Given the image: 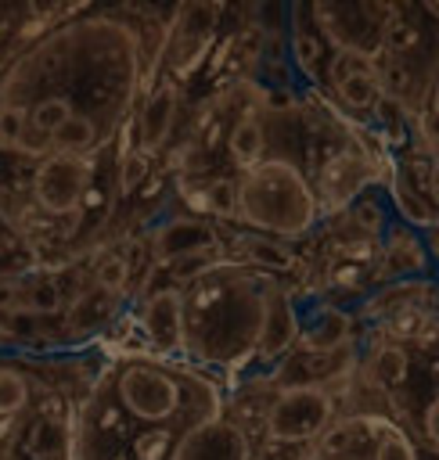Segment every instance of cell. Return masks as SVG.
Masks as SVG:
<instances>
[{
    "label": "cell",
    "mask_w": 439,
    "mask_h": 460,
    "mask_svg": "<svg viewBox=\"0 0 439 460\" xmlns=\"http://www.w3.org/2000/svg\"><path fill=\"white\" fill-rule=\"evenodd\" d=\"M266 284L248 266L205 262L191 273L184 298V352L198 363L230 367L255 352Z\"/></svg>",
    "instance_id": "1"
},
{
    "label": "cell",
    "mask_w": 439,
    "mask_h": 460,
    "mask_svg": "<svg viewBox=\"0 0 439 460\" xmlns=\"http://www.w3.org/2000/svg\"><path fill=\"white\" fill-rule=\"evenodd\" d=\"M237 219L266 237H302L320 219V198L288 158H263L234 180Z\"/></svg>",
    "instance_id": "2"
},
{
    "label": "cell",
    "mask_w": 439,
    "mask_h": 460,
    "mask_svg": "<svg viewBox=\"0 0 439 460\" xmlns=\"http://www.w3.org/2000/svg\"><path fill=\"white\" fill-rule=\"evenodd\" d=\"M335 420V399L327 388H281L263 417L266 442L313 446Z\"/></svg>",
    "instance_id": "3"
},
{
    "label": "cell",
    "mask_w": 439,
    "mask_h": 460,
    "mask_svg": "<svg viewBox=\"0 0 439 460\" xmlns=\"http://www.w3.org/2000/svg\"><path fill=\"white\" fill-rule=\"evenodd\" d=\"M94 183V165L90 158H72V155H47L36 172H32V201L47 216H68L79 208Z\"/></svg>",
    "instance_id": "4"
},
{
    "label": "cell",
    "mask_w": 439,
    "mask_h": 460,
    "mask_svg": "<svg viewBox=\"0 0 439 460\" xmlns=\"http://www.w3.org/2000/svg\"><path fill=\"white\" fill-rule=\"evenodd\" d=\"M356 363H360V356H356L353 345L327 349V352L291 349L281 359V367L273 374V385H281V388H324V381H338V377L353 374Z\"/></svg>",
    "instance_id": "5"
},
{
    "label": "cell",
    "mask_w": 439,
    "mask_h": 460,
    "mask_svg": "<svg viewBox=\"0 0 439 460\" xmlns=\"http://www.w3.org/2000/svg\"><path fill=\"white\" fill-rule=\"evenodd\" d=\"M173 460H252V442L241 424H234L230 417L220 413V417L191 428L180 438Z\"/></svg>",
    "instance_id": "6"
},
{
    "label": "cell",
    "mask_w": 439,
    "mask_h": 460,
    "mask_svg": "<svg viewBox=\"0 0 439 460\" xmlns=\"http://www.w3.org/2000/svg\"><path fill=\"white\" fill-rule=\"evenodd\" d=\"M216 18H220V7L216 4H184L176 11V22H173V54H169V68L176 75H187L202 54L212 47V36H216Z\"/></svg>",
    "instance_id": "7"
},
{
    "label": "cell",
    "mask_w": 439,
    "mask_h": 460,
    "mask_svg": "<svg viewBox=\"0 0 439 460\" xmlns=\"http://www.w3.org/2000/svg\"><path fill=\"white\" fill-rule=\"evenodd\" d=\"M299 334H302V316H299L291 295H288L284 288H277V284H266L255 356H259V359H284V356L295 349Z\"/></svg>",
    "instance_id": "8"
},
{
    "label": "cell",
    "mask_w": 439,
    "mask_h": 460,
    "mask_svg": "<svg viewBox=\"0 0 439 460\" xmlns=\"http://www.w3.org/2000/svg\"><path fill=\"white\" fill-rule=\"evenodd\" d=\"M144 334L155 356H180L184 352V298L176 288H162L144 302Z\"/></svg>",
    "instance_id": "9"
},
{
    "label": "cell",
    "mask_w": 439,
    "mask_h": 460,
    "mask_svg": "<svg viewBox=\"0 0 439 460\" xmlns=\"http://www.w3.org/2000/svg\"><path fill=\"white\" fill-rule=\"evenodd\" d=\"M216 248H220V234L202 219H169L166 226L155 230V241H151L158 266L180 262V259H198V255L216 252Z\"/></svg>",
    "instance_id": "10"
},
{
    "label": "cell",
    "mask_w": 439,
    "mask_h": 460,
    "mask_svg": "<svg viewBox=\"0 0 439 460\" xmlns=\"http://www.w3.org/2000/svg\"><path fill=\"white\" fill-rule=\"evenodd\" d=\"M173 119H176V83L166 79L151 90L140 119H137V144H140V155H155L169 129H173Z\"/></svg>",
    "instance_id": "11"
},
{
    "label": "cell",
    "mask_w": 439,
    "mask_h": 460,
    "mask_svg": "<svg viewBox=\"0 0 439 460\" xmlns=\"http://www.w3.org/2000/svg\"><path fill=\"white\" fill-rule=\"evenodd\" d=\"M342 345H353V316L342 309H327V313L313 316L295 341V349H302V352H327V349H342Z\"/></svg>",
    "instance_id": "12"
},
{
    "label": "cell",
    "mask_w": 439,
    "mask_h": 460,
    "mask_svg": "<svg viewBox=\"0 0 439 460\" xmlns=\"http://www.w3.org/2000/svg\"><path fill=\"white\" fill-rule=\"evenodd\" d=\"M22 449H25L29 460H61V456L72 453V435H68V428L61 420L40 413V417H32Z\"/></svg>",
    "instance_id": "13"
},
{
    "label": "cell",
    "mask_w": 439,
    "mask_h": 460,
    "mask_svg": "<svg viewBox=\"0 0 439 460\" xmlns=\"http://www.w3.org/2000/svg\"><path fill=\"white\" fill-rule=\"evenodd\" d=\"M367 183V165L356 155H335L324 169V201L331 205H345L360 194V187Z\"/></svg>",
    "instance_id": "14"
},
{
    "label": "cell",
    "mask_w": 439,
    "mask_h": 460,
    "mask_svg": "<svg viewBox=\"0 0 439 460\" xmlns=\"http://www.w3.org/2000/svg\"><path fill=\"white\" fill-rule=\"evenodd\" d=\"M115 309H119V295H112V291H104V288H86L72 305H68V327L76 331V334H90V331H97V327H104L112 316H115Z\"/></svg>",
    "instance_id": "15"
},
{
    "label": "cell",
    "mask_w": 439,
    "mask_h": 460,
    "mask_svg": "<svg viewBox=\"0 0 439 460\" xmlns=\"http://www.w3.org/2000/svg\"><path fill=\"white\" fill-rule=\"evenodd\" d=\"M234 262H255L263 270H291L295 266V255L277 241V237H266V234H237L234 237Z\"/></svg>",
    "instance_id": "16"
},
{
    "label": "cell",
    "mask_w": 439,
    "mask_h": 460,
    "mask_svg": "<svg viewBox=\"0 0 439 460\" xmlns=\"http://www.w3.org/2000/svg\"><path fill=\"white\" fill-rule=\"evenodd\" d=\"M407 377H410V352H407L399 341H385V345H378V349L371 352V359H367V381H371V385L392 392V388H399Z\"/></svg>",
    "instance_id": "17"
},
{
    "label": "cell",
    "mask_w": 439,
    "mask_h": 460,
    "mask_svg": "<svg viewBox=\"0 0 439 460\" xmlns=\"http://www.w3.org/2000/svg\"><path fill=\"white\" fill-rule=\"evenodd\" d=\"M101 137V122L90 115H72L65 119L54 133H50V151L54 155H72V158H86L97 147Z\"/></svg>",
    "instance_id": "18"
},
{
    "label": "cell",
    "mask_w": 439,
    "mask_h": 460,
    "mask_svg": "<svg viewBox=\"0 0 439 460\" xmlns=\"http://www.w3.org/2000/svg\"><path fill=\"white\" fill-rule=\"evenodd\" d=\"M263 144H266V133H263V122L255 115H241L227 137V147H230V158L241 165V169H252L263 162Z\"/></svg>",
    "instance_id": "19"
},
{
    "label": "cell",
    "mask_w": 439,
    "mask_h": 460,
    "mask_svg": "<svg viewBox=\"0 0 439 460\" xmlns=\"http://www.w3.org/2000/svg\"><path fill=\"white\" fill-rule=\"evenodd\" d=\"M385 259H389V270L396 277H407V273H421L425 262H428V248L421 244V237L414 230H392L389 237V248H385Z\"/></svg>",
    "instance_id": "20"
},
{
    "label": "cell",
    "mask_w": 439,
    "mask_h": 460,
    "mask_svg": "<svg viewBox=\"0 0 439 460\" xmlns=\"http://www.w3.org/2000/svg\"><path fill=\"white\" fill-rule=\"evenodd\" d=\"M335 93H338V101H342L345 108H353V111H374L378 101L385 97V93H381V83H378V72L349 75V79H342V83L335 86Z\"/></svg>",
    "instance_id": "21"
},
{
    "label": "cell",
    "mask_w": 439,
    "mask_h": 460,
    "mask_svg": "<svg viewBox=\"0 0 439 460\" xmlns=\"http://www.w3.org/2000/svg\"><path fill=\"white\" fill-rule=\"evenodd\" d=\"M61 305H65L61 284L50 280V277L32 280L29 288H22V313H29V316H54Z\"/></svg>",
    "instance_id": "22"
},
{
    "label": "cell",
    "mask_w": 439,
    "mask_h": 460,
    "mask_svg": "<svg viewBox=\"0 0 439 460\" xmlns=\"http://www.w3.org/2000/svg\"><path fill=\"white\" fill-rule=\"evenodd\" d=\"M367 428H374V420H342L335 428H327L317 442H313V453H324V456H342L349 453L356 442H360V431L367 435Z\"/></svg>",
    "instance_id": "23"
},
{
    "label": "cell",
    "mask_w": 439,
    "mask_h": 460,
    "mask_svg": "<svg viewBox=\"0 0 439 460\" xmlns=\"http://www.w3.org/2000/svg\"><path fill=\"white\" fill-rule=\"evenodd\" d=\"M29 377L14 367H0V417L11 420L18 413H25L29 406Z\"/></svg>",
    "instance_id": "24"
},
{
    "label": "cell",
    "mask_w": 439,
    "mask_h": 460,
    "mask_svg": "<svg viewBox=\"0 0 439 460\" xmlns=\"http://www.w3.org/2000/svg\"><path fill=\"white\" fill-rule=\"evenodd\" d=\"M291 58H295V61H299V68H302V72L313 79V75L320 72V65L327 61L320 32H309V29H295V36H291Z\"/></svg>",
    "instance_id": "25"
},
{
    "label": "cell",
    "mask_w": 439,
    "mask_h": 460,
    "mask_svg": "<svg viewBox=\"0 0 439 460\" xmlns=\"http://www.w3.org/2000/svg\"><path fill=\"white\" fill-rule=\"evenodd\" d=\"M367 72H378L374 68V58L371 54H360V50H338L335 58H327V75H331V90L349 79V75H367Z\"/></svg>",
    "instance_id": "26"
},
{
    "label": "cell",
    "mask_w": 439,
    "mask_h": 460,
    "mask_svg": "<svg viewBox=\"0 0 439 460\" xmlns=\"http://www.w3.org/2000/svg\"><path fill=\"white\" fill-rule=\"evenodd\" d=\"M25 133H29L25 115L18 108H11V104H0V147L25 155Z\"/></svg>",
    "instance_id": "27"
},
{
    "label": "cell",
    "mask_w": 439,
    "mask_h": 460,
    "mask_svg": "<svg viewBox=\"0 0 439 460\" xmlns=\"http://www.w3.org/2000/svg\"><path fill=\"white\" fill-rule=\"evenodd\" d=\"M94 280H97V288H104V291H112V295H122V288H126V280H130V262H126L122 255H108V259L97 262Z\"/></svg>",
    "instance_id": "28"
},
{
    "label": "cell",
    "mask_w": 439,
    "mask_h": 460,
    "mask_svg": "<svg viewBox=\"0 0 439 460\" xmlns=\"http://www.w3.org/2000/svg\"><path fill=\"white\" fill-rule=\"evenodd\" d=\"M374 460H417V453L399 428H385V435L374 446Z\"/></svg>",
    "instance_id": "29"
},
{
    "label": "cell",
    "mask_w": 439,
    "mask_h": 460,
    "mask_svg": "<svg viewBox=\"0 0 439 460\" xmlns=\"http://www.w3.org/2000/svg\"><path fill=\"white\" fill-rule=\"evenodd\" d=\"M313 446H284V442H266L263 449L252 453V460H309Z\"/></svg>",
    "instance_id": "30"
},
{
    "label": "cell",
    "mask_w": 439,
    "mask_h": 460,
    "mask_svg": "<svg viewBox=\"0 0 439 460\" xmlns=\"http://www.w3.org/2000/svg\"><path fill=\"white\" fill-rule=\"evenodd\" d=\"M417 428H421V435L439 449V392H432V395H428V402H425V410H421Z\"/></svg>",
    "instance_id": "31"
},
{
    "label": "cell",
    "mask_w": 439,
    "mask_h": 460,
    "mask_svg": "<svg viewBox=\"0 0 439 460\" xmlns=\"http://www.w3.org/2000/svg\"><path fill=\"white\" fill-rule=\"evenodd\" d=\"M0 313H11V316L22 313V288L14 280H0Z\"/></svg>",
    "instance_id": "32"
},
{
    "label": "cell",
    "mask_w": 439,
    "mask_h": 460,
    "mask_svg": "<svg viewBox=\"0 0 439 460\" xmlns=\"http://www.w3.org/2000/svg\"><path fill=\"white\" fill-rule=\"evenodd\" d=\"M421 137H425L432 147H439V101H432V104L425 108V115H421Z\"/></svg>",
    "instance_id": "33"
},
{
    "label": "cell",
    "mask_w": 439,
    "mask_h": 460,
    "mask_svg": "<svg viewBox=\"0 0 439 460\" xmlns=\"http://www.w3.org/2000/svg\"><path fill=\"white\" fill-rule=\"evenodd\" d=\"M428 194H432V205L439 208V155H435L432 165H428Z\"/></svg>",
    "instance_id": "34"
}]
</instances>
